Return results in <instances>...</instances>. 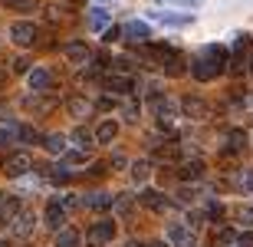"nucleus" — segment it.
<instances>
[{
  "label": "nucleus",
  "mask_w": 253,
  "mask_h": 247,
  "mask_svg": "<svg viewBox=\"0 0 253 247\" xmlns=\"http://www.w3.org/2000/svg\"><path fill=\"white\" fill-rule=\"evenodd\" d=\"M115 238V221H95L92 228H89V247H102Z\"/></svg>",
  "instance_id": "1"
},
{
  "label": "nucleus",
  "mask_w": 253,
  "mask_h": 247,
  "mask_svg": "<svg viewBox=\"0 0 253 247\" xmlns=\"http://www.w3.org/2000/svg\"><path fill=\"white\" fill-rule=\"evenodd\" d=\"M10 40L17 43V47H33L37 43V27L30 23V20H20L10 27Z\"/></svg>",
  "instance_id": "2"
},
{
  "label": "nucleus",
  "mask_w": 253,
  "mask_h": 247,
  "mask_svg": "<svg viewBox=\"0 0 253 247\" xmlns=\"http://www.w3.org/2000/svg\"><path fill=\"white\" fill-rule=\"evenodd\" d=\"M3 171H7L10 178H20L23 171H30V155L27 152H13L7 162H3Z\"/></svg>",
  "instance_id": "3"
},
{
  "label": "nucleus",
  "mask_w": 253,
  "mask_h": 247,
  "mask_svg": "<svg viewBox=\"0 0 253 247\" xmlns=\"http://www.w3.org/2000/svg\"><path fill=\"white\" fill-rule=\"evenodd\" d=\"M33 221H37V218H33V211L23 208L17 218L10 221V228H13V234H17V238H30V234H33Z\"/></svg>",
  "instance_id": "4"
},
{
  "label": "nucleus",
  "mask_w": 253,
  "mask_h": 247,
  "mask_svg": "<svg viewBox=\"0 0 253 247\" xmlns=\"http://www.w3.org/2000/svg\"><path fill=\"white\" fill-rule=\"evenodd\" d=\"M131 86H135V79H131L128 73H122V76H105L102 79L105 93H131Z\"/></svg>",
  "instance_id": "5"
},
{
  "label": "nucleus",
  "mask_w": 253,
  "mask_h": 247,
  "mask_svg": "<svg viewBox=\"0 0 253 247\" xmlns=\"http://www.w3.org/2000/svg\"><path fill=\"white\" fill-rule=\"evenodd\" d=\"M178 178H181V181H197V178H204V162H201V158L181 162V165H178Z\"/></svg>",
  "instance_id": "6"
},
{
  "label": "nucleus",
  "mask_w": 253,
  "mask_h": 247,
  "mask_svg": "<svg viewBox=\"0 0 253 247\" xmlns=\"http://www.w3.org/2000/svg\"><path fill=\"white\" fill-rule=\"evenodd\" d=\"M178 109H181V112H184V115H194V119H197V115H204V112H207V105L201 102L197 96H181Z\"/></svg>",
  "instance_id": "7"
},
{
  "label": "nucleus",
  "mask_w": 253,
  "mask_h": 247,
  "mask_svg": "<svg viewBox=\"0 0 253 247\" xmlns=\"http://www.w3.org/2000/svg\"><path fill=\"white\" fill-rule=\"evenodd\" d=\"M63 201H49L46 204V228H53V231H59L63 228Z\"/></svg>",
  "instance_id": "8"
},
{
  "label": "nucleus",
  "mask_w": 253,
  "mask_h": 247,
  "mask_svg": "<svg viewBox=\"0 0 253 247\" xmlns=\"http://www.w3.org/2000/svg\"><path fill=\"white\" fill-rule=\"evenodd\" d=\"M115 135H119V122L105 119V122L99 125V129H95V142H99V145H109V142L115 139Z\"/></svg>",
  "instance_id": "9"
},
{
  "label": "nucleus",
  "mask_w": 253,
  "mask_h": 247,
  "mask_svg": "<svg viewBox=\"0 0 253 247\" xmlns=\"http://www.w3.org/2000/svg\"><path fill=\"white\" fill-rule=\"evenodd\" d=\"M204 59L217 69V73H224V66H227V53H224V47H207V49H204Z\"/></svg>",
  "instance_id": "10"
},
{
  "label": "nucleus",
  "mask_w": 253,
  "mask_h": 247,
  "mask_svg": "<svg viewBox=\"0 0 253 247\" xmlns=\"http://www.w3.org/2000/svg\"><path fill=\"white\" fill-rule=\"evenodd\" d=\"M20 211H23L20 198H10V195H3V204H0V221H13Z\"/></svg>",
  "instance_id": "11"
},
{
  "label": "nucleus",
  "mask_w": 253,
  "mask_h": 247,
  "mask_svg": "<svg viewBox=\"0 0 253 247\" xmlns=\"http://www.w3.org/2000/svg\"><path fill=\"white\" fill-rule=\"evenodd\" d=\"M83 238H79V231L76 228H59L56 231V247H79Z\"/></svg>",
  "instance_id": "12"
},
{
  "label": "nucleus",
  "mask_w": 253,
  "mask_h": 247,
  "mask_svg": "<svg viewBox=\"0 0 253 247\" xmlns=\"http://www.w3.org/2000/svg\"><path fill=\"white\" fill-rule=\"evenodd\" d=\"M30 86H33V89H49V86H53V73L43 69V66H37L33 73H30Z\"/></svg>",
  "instance_id": "13"
},
{
  "label": "nucleus",
  "mask_w": 253,
  "mask_h": 247,
  "mask_svg": "<svg viewBox=\"0 0 253 247\" xmlns=\"http://www.w3.org/2000/svg\"><path fill=\"white\" fill-rule=\"evenodd\" d=\"M158 129L161 132H178V119H174V112H171L168 105L158 109Z\"/></svg>",
  "instance_id": "14"
},
{
  "label": "nucleus",
  "mask_w": 253,
  "mask_h": 247,
  "mask_svg": "<svg viewBox=\"0 0 253 247\" xmlns=\"http://www.w3.org/2000/svg\"><path fill=\"white\" fill-rule=\"evenodd\" d=\"M141 201H145V208H151V211H165L168 208V198H165L161 191H145Z\"/></svg>",
  "instance_id": "15"
},
{
  "label": "nucleus",
  "mask_w": 253,
  "mask_h": 247,
  "mask_svg": "<svg viewBox=\"0 0 253 247\" xmlns=\"http://www.w3.org/2000/svg\"><path fill=\"white\" fill-rule=\"evenodd\" d=\"M234 188L237 191H253V171L250 168H240L234 175Z\"/></svg>",
  "instance_id": "16"
},
{
  "label": "nucleus",
  "mask_w": 253,
  "mask_h": 247,
  "mask_svg": "<svg viewBox=\"0 0 253 247\" xmlns=\"http://www.w3.org/2000/svg\"><path fill=\"white\" fill-rule=\"evenodd\" d=\"M125 37H128V40H148V23H141V20H131L128 27H125Z\"/></svg>",
  "instance_id": "17"
},
{
  "label": "nucleus",
  "mask_w": 253,
  "mask_h": 247,
  "mask_svg": "<svg viewBox=\"0 0 253 247\" xmlns=\"http://www.w3.org/2000/svg\"><path fill=\"white\" fill-rule=\"evenodd\" d=\"M66 56L73 59V63H85V59H89V47H85V43H69V47H66Z\"/></svg>",
  "instance_id": "18"
},
{
  "label": "nucleus",
  "mask_w": 253,
  "mask_h": 247,
  "mask_svg": "<svg viewBox=\"0 0 253 247\" xmlns=\"http://www.w3.org/2000/svg\"><path fill=\"white\" fill-rule=\"evenodd\" d=\"M194 76H197V79H214V76H217V69L211 66L204 56H197V59H194Z\"/></svg>",
  "instance_id": "19"
},
{
  "label": "nucleus",
  "mask_w": 253,
  "mask_h": 247,
  "mask_svg": "<svg viewBox=\"0 0 253 247\" xmlns=\"http://www.w3.org/2000/svg\"><path fill=\"white\" fill-rule=\"evenodd\" d=\"M161 66H165V76H181V73H184V59L174 53V56H168Z\"/></svg>",
  "instance_id": "20"
},
{
  "label": "nucleus",
  "mask_w": 253,
  "mask_h": 247,
  "mask_svg": "<svg viewBox=\"0 0 253 247\" xmlns=\"http://www.w3.org/2000/svg\"><path fill=\"white\" fill-rule=\"evenodd\" d=\"M85 201H89V208H95V211H105L112 204V198H109L105 191H92V195H85Z\"/></svg>",
  "instance_id": "21"
},
{
  "label": "nucleus",
  "mask_w": 253,
  "mask_h": 247,
  "mask_svg": "<svg viewBox=\"0 0 253 247\" xmlns=\"http://www.w3.org/2000/svg\"><path fill=\"white\" fill-rule=\"evenodd\" d=\"M89 27L99 30V33L109 30V13H105V10H92V13H89Z\"/></svg>",
  "instance_id": "22"
},
{
  "label": "nucleus",
  "mask_w": 253,
  "mask_h": 247,
  "mask_svg": "<svg viewBox=\"0 0 253 247\" xmlns=\"http://www.w3.org/2000/svg\"><path fill=\"white\" fill-rule=\"evenodd\" d=\"M148 175H151V162H135L131 165V181H148Z\"/></svg>",
  "instance_id": "23"
},
{
  "label": "nucleus",
  "mask_w": 253,
  "mask_h": 247,
  "mask_svg": "<svg viewBox=\"0 0 253 247\" xmlns=\"http://www.w3.org/2000/svg\"><path fill=\"white\" fill-rule=\"evenodd\" d=\"M171 241H174L178 247H191V231L178 224V228H171Z\"/></svg>",
  "instance_id": "24"
},
{
  "label": "nucleus",
  "mask_w": 253,
  "mask_h": 247,
  "mask_svg": "<svg viewBox=\"0 0 253 247\" xmlns=\"http://www.w3.org/2000/svg\"><path fill=\"white\" fill-rule=\"evenodd\" d=\"M227 148H237V152H244V148H247V135L240 132V129H234V132L227 135Z\"/></svg>",
  "instance_id": "25"
},
{
  "label": "nucleus",
  "mask_w": 253,
  "mask_h": 247,
  "mask_svg": "<svg viewBox=\"0 0 253 247\" xmlns=\"http://www.w3.org/2000/svg\"><path fill=\"white\" fill-rule=\"evenodd\" d=\"M43 145H46L49 155H59V152H63V145H66V139H63V135H46V139H43Z\"/></svg>",
  "instance_id": "26"
},
{
  "label": "nucleus",
  "mask_w": 253,
  "mask_h": 247,
  "mask_svg": "<svg viewBox=\"0 0 253 247\" xmlns=\"http://www.w3.org/2000/svg\"><path fill=\"white\" fill-rule=\"evenodd\" d=\"M73 142L79 145V152H89V148H92V139H89V132H85V129H76V132H73Z\"/></svg>",
  "instance_id": "27"
},
{
  "label": "nucleus",
  "mask_w": 253,
  "mask_h": 247,
  "mask_svg": "<svg viewBox=\"0 0 253 247\" xmlns=\"http://www.w3.org/2000/svg\"><path fill=\"white\" fill-rule=\"evenodd\" d=\"M17 139H20L23 145H33V142L40 139V135L33 132V125H20V129H17Z\"/></svg>",
  "instance_id": "28"
},
{
  "label": "nucleus",
  "mask_w": 253,
  "mask_h": 247,
  "mask_svg": "<svg viewBox=\"0 0 253 247\" xmlns=\"http://www.w3.org/2000/svg\"><path fill=\"white\" fill-rule=\"evenodd\" d=\"M158 20H165V23H171V27H184V23H191V17H184V13H161Z\"/></svg>",
  "instance_id": "29"
},
{
  "label": "nucleus",
  "mask_w": 253,
  "mask_h": 247,
  "mask_svg": "<svg viewBox=\"0 0 253 247\" xmlns=\"http://www.w3.org/2000/svg\"><path fill=\"white\" fill-rule=\"evenodd\" d=\"M49 181H53V185H66V181H69V168H66V165L53 168L49 171Z\"/></svg>",
  "instance_id": "30"
},
{
  "label": "nucleus",
  "mask_w": 253,
  "mask_h": 247,
  "mask_svg": "<svg viewBox=\"0 0 253 247\" xmlns=\"http://www.w3.org/2000/svg\"><path fill=\"white\" fill-rule=\"evenodd\" d=\"M204 214H207V218H211V221H220V218H224V204H217V201H211V204H207V211H204Z\"/></svg>",
  "instance_id": "31"
},
{
  "label": "nucleus",
  "mask_w": 253,
  "mask_h": 247,
  "mask_svg": "<svg viewBox=\"0 0 253 247\" xmlns=\"http://www.w3.org/2000/svg\"><path fill=\"white\" fill-rule=\"evenodd\" d=\"M10 10H33L37 7V0H3Z\"/></svg>",
  "instance_id": "32"
},
{
  "label": "nucleus",
  "mask_w": 253,
  "mask_h": 247,
  "mask_svg": "<svg viewBox=\"0 0 253 247\" xmlns=\"http://www.w3.org/2000/svg\"><path fill=\"white\" fill-rule=\"evenodd\" d=\"M194 198H197V191H194V188H181V191H178V201H181V204H191Z\"/></svg>",
  "instance_id": "33"
},
{
  "label": "nucleus",
  "mask_w": 253,
  "mask_h": 247,
  "mask_svg": "<svg viewBox=\"0 0 253 247\" xmlns=\"http://www.w3.org/2000/svg\"><path fill=\"white\" fill-rule=\"evenodd\" d=\"M234 214H237L240 221H244V224H253V208H237Z\"/></svg>",
  "instance_id": "34"
},
{
  "label": "nucleus",
  "mask_w": 253,
  "mask_h": 247,
  "mask_svg": "<svg viewBox=\"0 0 253 247\" xmlns=\"http://www.w3.org/2000/svg\"><path fill=\"white\" fill-rule=\"evenodd\" d=\"M85 162V152H73V155H66V168L69 165H83Z\"/></svg>",
  "instance_id": "35"
},
{
  "label": "nucleus",
  "mask_w": 253,
  "mask_h": 247,
  "mask_svg": "<svg viewBox=\"0 0 253 247\" xmlns=\"http://www.w3.org/2000/svg\"><path fill=\"white\" fill-rule=\"evenodd\" d=\"M95 105H99L102 112H109V109H115V99H112V96H102V99H99Z\"/></svg>",
  "instance_id": "36"
},
{
  "label": "nucleus",
  "mask_w": 253,
  "mask_h": 247,
  "mask_svg": "<svg viewBox=\"0 0 253 247\" xmlns=\"http://www.w3.org/2000/svg\"><path fill=\"white\" fill-rule=\"evenodd\" d=\"M23 69H30V59L27 56H17V59H13V73H23Z\"/></svg>",
  "instance_id": "37"
},
{
  "label": "nucleus",
  "mask_w": 253,
  "mask_h": 247,
  "mask_svg": "<svg viewBox=\"0 0 253 247\" xmlns=\"http://www.w3.org/2000/svg\"><path fill=\"white\" fill-rule=\"evenodd\" d=\"M119 211H122V214H128V211H131V198H128V195L119 198Z\"/></svg>",
  "instance_id": "38"
},
{
  "label": "nucleus",
  "mask_w": 253,
  "mask_h": 247,
  "mask_svg": "<svg viewBox=\"0 0 253 247\" xmlns=\"http://www.w3.org/2000/svg\"><path fill=\"white\" fill-rule=\"evenodd\" d=\"M237 244H240V247H253V234H247V231H244V234H237Z\"/></svg>",
  "instance_id": "39"
},
{
  "label": "nucleus",
  "mask_w": 253,
  "mask_h": 247,
  "mask_svg": "<svg viewBox=\"0 0 253 247\" xmlns=\"http://www.w3.org/2000/svg\"><path fill=\"white\" fill-rule=\"evenodd\" d=\"M115 40H119V30L109 27V30H105V43H115Z\"/></svg>",
  "instance_id": "40"
},
{
  "label": "nucleus",
  "mask_w": 253,
  "mask_h": 247,
  "mask_svg": "<svg viewBox=\"0 0 253 247\" xmlns=\"http://www.w3.org/2000/svg\"><path fill=\"white\" fill-rule=\"evenodd\" d=\"M148 247H168V244H165V241H151Z\"/></svg>",
  "instance_id": "41"
},
{
  "label": "nucleus",
  "mask_w": 253,
  "mask_h": 247,
  "mask_svg": "<svg viewBox=\"0 0 253 247\" xmlns=\"http://www.w3.org/2000/svg\"><path fill=\"white\" fill-rule=\"evenodd\" d=\"M125 247H141V244H138V241H128V244H125Z\"/></svg>",
  "instance_id": "42"
}]
</instances>
